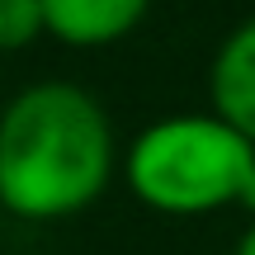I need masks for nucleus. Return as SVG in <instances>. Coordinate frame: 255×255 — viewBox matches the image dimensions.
<instances>
[{
  "mask_svg": "<svg viewBox=\"0 0 255 255\" xmlns=\"http://www.w3.org/2000/svg\"><path fill=\"white\" fill-rule=\"evenodd\" d=\"M123 170L114 119L76 81H33L0 104V203L24 222H66Z\"/></svg>",
  "mask_w": 255,
  "mask_h": 255,
  "instance_id": "f257e3e1",
  "label": "nucleus"
},
{
  "mask_svg": "<svg viewBox=\"0 0 255 255\" xmlns=\"http://www.w3.org/2000/svg\"><path fill=\"white\" fill-rule=\"evenodd\" d=\"M255 170V142L222 114H165L132 137L123 180L161 218H208L237 208Z\"/></svg>",
  "mask_w": 255,
  "mask_h": 255,
  "instance_id": "f03ea898",
  "label": "nucleus"
},
{
  "mask_svg": "<svg viewBox=\"0 0 255 255\" xmlns=\"http://www.w3.org/2000/svg\"><path fill=\"white\" fill-rule=\"evenodd\" d=\"M208 104L255 142V14L227 28L208 62Z\"/></svg>",
  "mask_w": 255,
  "mask_h": 255,
  "instance_id": "7ed1b4c3",
  "label": "nucleus"
},
{
  "mask_svg": "<svg viewBox=\"0 0 255 255\" xmlns=\"http://www.w3.org/2000/svg\"><path fill=\"white\" fill-rule=\"evenodd\" d=\"M151 0H43L47 33L66 47H109L123 43L146 19Z\"/></svg>",
  "mask_w": 255,
  "mask_h": 255,
  "instance_id": "20e7f679",
  "label": "nucleus"
},
{
  "mask_svg": "<svg viewBox=\"0 0 255 255\" xmlns=\"http://www.w3.org/2000/svg\"><path fill=\"white\" fill-rule=\"evenodd\" d=\"M47 33L43 0H0V57H14Z\"/></svg>",
  "mask_w": 255,
  "mask_h": 255,
  "instance_id": "39448f33",
  "label": "nucleus"
},
{
  "mask_svg": "<svg viewBox=\"0 0 255 255\" xmlns=\"http://www.w3.org/2000/svg\"><path fill=\"white\" fill-rule=\"evenodd\" d=\"M232 255H255V218H251V227L237 237V251H232Z\"/></svg>",
  "mask_w": 255,
  "mask_h": 255,
  "instance_id": "423d86ee",
  "label": "nucleus"
},
{
  "mask_svg": "<svg viewBox=\"0 0 255 255\" xmlns=\"http://www.w3.org/2000/svg\"><path fill=\"white\" fill-rule=\"evenodd\" d=\"M0 213H5V203H0Z\"/></svg>",
  "mask_w": 255,
  "mask_h": 255,
  "instance_id": "0eeeda50",
  "label": "nucleus"
}]
</instances>
